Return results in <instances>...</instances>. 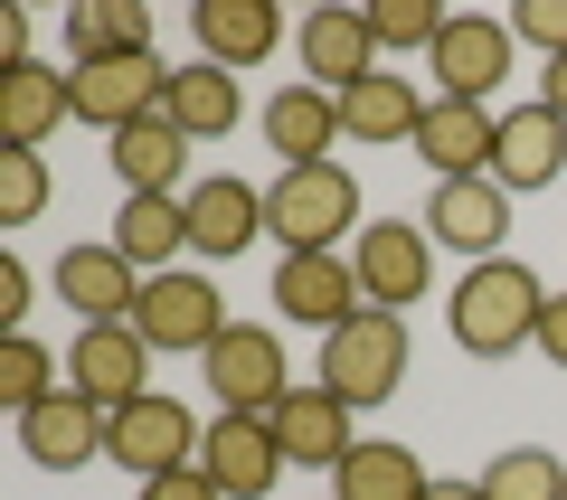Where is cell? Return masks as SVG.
Returning a JSON list of instances; mask_svg holds the SVG:
<instances>
[{"label": "cell", "instance_id": "6da1fadb", "mask_svg": "<svg viewBox=\"0 0 567 500\" xmlns=\"http://www.w3.org/2000/svg\"><path fill=\"white\" fill-rule=\"evenodd\" d=\"M539 312H548V283L529 274L520 256L464 264V274H454V302H445L464 360H511V350H529L539 341Z\"/></svg>", "mask_w": 567, "mask_h": 500}, {"label": "cell", "instance_id": "7a4b0ae2", "mask_svg": "<svg viewBox=\"0 0 567 500\" xmlns=\"http://www.w3.org/2000/svg\"><path fill=\"white\" fill-rule=\"evenodd\" d=\"M360 180H350L341 160H312V170H275L265 180V237L284 256H331V246L360 237Z\"/></svg>", "mask_w": 567, "mask_h": 500}, {"label": "cell", "instance_id": "3957f363", "mask_svg": "<svg viewBox=\"0 0 567 500\" xmlns=\"http://www.w3.org/2000/svg\"><path fill=\"white\" fill-rule=\"evenodd\" d=\"M406 360H416V341H406V312H350L341 331L322 341V368L312 378L331 387V397L360 416V406H388L406 387Z\"/></svg>", "mask_w": 567, "mask_h": 500}, {"label": "cell", "instance_id": "277c9868", "mask_svg": "<svg viewBox=\"0 0 567 500\" xmlns=\"http://www.w3.org/2000/svg\"><path fill=\"white\" fill-rule=\"evenodd\" d=\"M199 378H208V397H218V416H275V406L303 387V378H293V360H284V341L265 331V321H227L218 341H208Z\"/></svg>", "mask_w": 567, "mask_h": 500}, {"label": "cell", "instance_id": "5b68a950", "mask_svg": "<svg viewBox=\"0 0 567 500\" xmlns=\"http://www.w3.org/2000/svg\"><path fill=\"white\" fill-rule=\"evenodd\" d=\"M199 435L208 425L189 416L181 397L152 387V397H133V406L104 416V462H123L133 481H162V472H189V462H199Z\"/></svg>", "mask_w": 567, "mask_h": 500}, {"label": "cell", "instance_id": "8992f818", "mask_svg": "<svg viewBox=\"0 0 567 500\" xmlns=\"http://www.w3.org/2000/svg\"><path fill=\"white\" fill-rule=\"evenodd\" d=\"M133 331L152 360H208V341L227 331V302L208 274H152L133 302Z\"/></svg>", "mask_w": 567, "mask_h": 500}, {"label": "cell", "instance_id": "52a82bcc", "mask_svg": "<svg viewBox=\"0 0 567 500\" xmlns=\"http://www.w3.org/2000/svg\"><path fill=\"white\" fill-rule=\"evenodd\" d=\"M350 274H360L369 312H406V302H425V283H435V237H425V218L360 227V237H350Z\"/></svg>", "mask_w": 567, "mask_h": 500}, {"label": "cell", "instance_id": "ba28073f", "mask_svg": "<svg viewBox=\"0 0 567 500\" xmlns=\"http://www.w3.org/2000/svg\"><path fill=\"white\" fill-rule=\"evenodd\" d=\"M66 76H76V123H95V133L114 142L123 123L162 114V95H171L181 66H171L162 48H142V58H95V66H66Z\"/></svg>", "mask_w": 567, "mask_h": 500}, {"label": "cell", "instance_id": "9c48e42d", "mask_svg": "<svg viewBox=\"0 0 567 500\" xmlns=\"http://www.w3.org/2000/svg\"><path fill=\"white\" fill-rule=\"evenodd\" d=\"M511 20H483V10H454L445 20V39L425 48V76H435V95H454V104H492L502 95V76H511Z\"/></svg>", "mask_w": 567, "mask_h": 500}, {"label": "cell", "instance_id": "30bf717a", "mask_svg": "<svg viewBox=\"0 0 567 500\" xmlns=\"http://www.w3.org/2000/svg\"><path fill=\"white\" fill-rule=\"evenodd\" d=\"M66 387H76L85 406H133V397H152V350H142V331L133 321H85L76 331V350H66Z\"/></svg>", "mask_w": 567, "mask_h": 500}, {"label": "cell", "instance_id": "8fae6325", "mask_svg": "<svg viewBox=\"0 0 567 500\" xmlns=\"http://www.w3.org/2000/svg\"><path fill=\"white\" fill-rule=\"evenodd\" d=\"M265 302H275L284 321L322 331V341L341 331L350 312H369V302H360V274H350V246H331V256H284V264H275V293H265Z\"/></svg>", "mask_w": 567, "mask_h": 500}, {"label": "cell", "instance_id": "7c38bea8", "mask_svg": "<svg viewBox=\"0 0 567 500\" xmlns=\"http://www.w3.org/2000/svg\"><path fill=\"white\" fill-rule=\"evenodd\" d=\"M199 472L218 481V500H265L293 462H284V444H275V425H265V416H218L199 435Z\"/></svg>", "mask_w": 567, "mask_h": 500}, {"label": "cell", "instance_id": "4fadbf2b", "mask_svg": "<svg viewBox=\"0 0 567 500\" xmlns=\"http://www.w3.org/2000/svg\"><path fill=\"white\" fill-rule=\"evenodd\" d=\"M425 237L435 246H454V256H473V264H492L502 256V237H511V189L492 180H435V199H425Z\"/></svg>", "mask_w": 567, "mask_h": 500}, {"label": "cell", "instance_id": "5bb4252c", "mask_svg": "<svg viewBox=\"0 0 567 500\" xmlns=\"http://www.w3.org/2000/svg\"><path fill=\"white\" fill-rule=\"evenodd\" d=\"M265 425H275L284 462H303V472H341V462H350V444H360V435H350V406L331 397L322 378H303L293 397L275 406V416H265Z\"/></svg>", "mask_w": 567, "mask_h": 500}, {"label": "cell", "instance_id": "9a60e30c", "mask_svg": "<svg viewBox=\"0 0 567 500\" xmlns=\"http://www.w3.org/2000/svg\"><path fill=\"white\" fill-rule=\"evenodd\" d=\"M114 180H123V199H189V133L171 114H142V123H123L114 133Z\"/></svg>", "mask_w": 567, "mask_h": 500}, {"label": "cell", "instance_id": "2e32d148", "mask_svg": "<svg viewBox=\"0 0 567 500\" xmlns=\"http://www.w3.org/2000/svg\"><path fill=\"white\" fill-rule=\"evenodd\" d=\"M492 142H502V114H492V104L435 95V104H425V123H416V160L435 170V180H483V170H492Z\"/></svg>", "mask_w": 567, "mask_h": 500}, {"label": "cell", "instance_id": "e0dca14e", "mask_svg": "<svg viewBox=\"0 0 567 500\" xmlns=\"http://www.w3.org/2000/svg\"><path fill=\"white\" fill-rule=\"evenodd\" d=\"M76 114V76L66 66H0V152H39L58 123Z\"/></svg>", "mask_w": 567, "mask_h": 500}, {"label": "cell", "instance_id": "ac0fdd59", "mask_svg": "<svg viewBox=\"0 0 567 500\" xmlns=\"http://www.w3.org/2000/svg\"><path fill=\"white\" fill-rule=\"evenodd\" d=\"M189 29H199V58L227 66V76H246V66H265L284 48V10L275 0H199Z\"/></svg>", "mask_w": 567, "mask_h": 500}, {"label": "cell", "instance_id": "d6986e66", "mask_svg": "<svg viewBox=\"0 0 567 500\" xmlns=\"http://www.w3.org/2000/svg\"><path fill=\"white\" fill-rule=\"evenodd\" d=\"M558 170H567V123L548 114V104H511L502 142H492V180H502L511 199H529V189H548Z\"/></svg>", "mask_w": 567, "mask_h": 500}, {"label": "cell", "instance_id": "ffe728a7", "mask_svg": "<svg viewBox=\"0 0 567 500\" xmlns=\"http://www.w3.org/2000/svg\"><path fill=\"white\" fill-rule=\"evenodd\" d=\"M360 76H379V39H369V10H312L303 20V85L322 95H350Z\"/></svg>", "mask_w": 567, "mask_h": 500}, {"label": "cell", "instance_id": "44dd1931", "mask_svg": "<svg viewBox=\"0 0 567 500\" xmlns=\"http://www.w3.org/2000/svg\"><path fill=\"white\" fill-rule=\"evenodd\" d=\"M256 237H265V189L256 180H199L189 189V256L237 264Z\"/></svg>", "mask_w": 567, "mask_h": 500}, {"label": "cell", "instance_id": "7402d4cb", "mask_svg": "<svg viewBox=\"0 0 567 500\" xmlns=\"http://www.w3.org/2000/svg\"><path fill=\"white\" fill-rule=\"evenodd\" d=\"M20 454L39 472H76V462H104V406H85L76 387H58L48 406L20 416Z\"/></svg>", "mask_w": 567, "mask_h": 500}, {"label": "cell", "instance_id": "603a6c76", "mask_svg": "<svg viewBox=\"0 0 567 500\" xmlns=\"http://www.w3.org/2000/svg\"><path fill=\"white\" fill-rule=\"evenodd\" d=\"M104 246H114L142 283H152V274H181V256H189V199H123Z\"/></svg>", "mask_w": 567, "mask_h": 500}, {"label": "cell", "instance_id": "cb8c5ba5", "mask_svg": "<svg viewBox=\"0 0 567 500\" xmlns=\"http://www.w3.org/2000/svg\"><path fill=\"white\" fill-rule=\"evenodd\" d=\"M58 302L76 321H133L142 274L114 256V246H66V256H58Z\"/></svg>", "mask_w": 567, "mask_h": 500}, {"label": "cell", "instance_id": "d4e9b609", "mask_svg": "<svg viewBox=\"0 0 567 500\" xmlns=\"http://www.w3.org/2000/svg\"><path fill=\"white\" fill-rule=\"evenodd\" d=\"M265 142L284 152V170H312V160H331V142H341V95H322V85H284L275 104H265Z\"/></svg>", "mask_w": 567, "mask_h": 500}, {"label": "cell", "instance_id": "484cf974", "mask_svg": "<svg viewBox=\"0 0 567 500\" xmlns=\"http://www.w3.org/2000/svg\"><path fill=\"white\" fill-rule=\"evenodd\" d=\"M425 104L435 95H416V85L406 76H360L341 95V142H369V152H388V142H416V123H425Z\"/></svg>", "mask_w": 567, "mask_h": 500}, {"label": "cell", "instance_id": "4316f807", "mask_svg": "<svg viewBox=\"0 0 567 500\" xmlns=\"http://www.w3.org/2000/svg\"><path fill=\"white\" fill-rule=\"evenodd\" d=\"M162 114L181 123L189 142H227L246 123V85L227 76V66H208V58H189L181 76H171V95H162Z\"/></svg>", "mask_w": 567, "mask_h": 500}, {"label": "cell", "instance_id": "83f0119b", "mask_svg": "<svg viewBox=\"0 0 567 500\" xmlns=\"http://www.w3.org/2000/svg\"><path fill=\"white\" fill-rule=\"evenodd\" d=\"M435 491V472H425L406 444H350V462L331 472V500H425Z\"/></svg>", "mask_w": 567, "mask_h": 500}, {"label": "cell", "instance_id": "f1b7e54d", "mask_svg": "<svg viewBox=\"0 0 567 500\" xmlns=\"http://www.w3.org/2000/svg\"><path fill=\"white\" fill-rule=\"evenodd\" d=\"M483 500H567V462L548 444H511V454H492Z\"/></svg>", "mask_w": 567, "mask_h": 500}, {"label": "cell", "instance_id": "f546056e", "mask_svg": "<svg viewBox=\"0 0 567 500\" xmlns=\"http://www.w3.org/2000/svg\"><path fill=\"white\" fill-rule=\"evenodd\" d=\"M58 350L48 341H29V331H10V341H0V406H10V416H29V406H48L58 397Z\"/></svg>", "mask_w": 567, "mask_h": 500}, {"label": "cell", "instance_id": "4dcf8cb0", "mask_svg": "<svg viewBox=\"0 0 567 500\" xmlns=\"http://www.w3.org/2000/svg\"><path fill=\"white\" fill-rule=\"evenodd\" d=\"M445 20L454 10H435V0H379V10H369V39H379V58H406V48H435L445 39Z\"/></svg>", "mask_w": 567, "mask_h": 500}, {"label": "cell", "instance_id": "1f68e13d", "mask_svg": "<svg viewBox=\"0 0 567 500\" xmlns=\"http://www.w3.org/2000/svg\"><path fill=\"white\" fill-rule=\"evenodd\" d=\"M48 208V160L39 152H0V227H29Z\"/></svg>", "mask_w": 567, "mask_h": 500}, {"label": "cell", "instance_id": "d6a6232c", "mask_svg": "<svg viewBox=\"0 0 567 500\" xmlns=\"http://www.w3.org/2000/svg\"><path fill=\"white\" fill-rule=\"evenodd\" d=\"M511 39L539 48V58H567V0H520L511 10Z\"/></svg>", "mask_w": 567, "mask_h": 500}, {"label": "cell", "instance_id": "836d02e7", "mask_svg": "<svg viewBox=\"0 0 567 500\" xmlns=\"http://www.w3.org/2000/svg\"><path fill=\"white\" fill-rule=\"evenodd\" d=\"M66 58H76V66L114 58V39H104V0H76V10H66Z\"/></svg>", "mask_w": 567, "mask_h": 500}, {"label": "cell", "instance_id": "e575fe53", "mask_svg": "<svg viewBox=\"0 0 567 500\" xmlns=\"http://www.w3.org/2000/svg\"><path fill=\"white\" fill-rule=\"evenodd\" d=\"M133 500H218V481L189 462V472H162V481H133Z\"/></svg>", "mask_w": 567, "mask_h": 500}, {"label": "cell", "instance_id": "d590c367", "mask_svg": "<svg viewBox=\"0 0 567 500\" xmlns=\"http://www.w3.org/2000/svg\"><path fill=\"white\" fill-rule=\"evenodd\" d=\"M529 350H539L548 368H567V293H548V312H539V341H529Z\"/></svg>", "mask_w": 567, "mask_h": 500}, {"label": "cell", "instance_id": "8d00e7d4", "mask_svg": "<svg viewBox=\"0 0 567 500\" xmlns=\"http://www.w3.org/2000/svg\"><path fill=\"white\" fill-rule=\"evenodd\" d=\"M0 321H10V331L29 321V264L20 256H0Z\"/></svg>", "mask_w": 567, "mask_h": 500}, {"label": "cell", "instance_id": "74e56055", "mask_svg": "<svg viewBox=\"0 0 567 500\" xmlns=\"http://www.w3.org/2000/svg\"><path fill=\"white\" fill-rule=\"evenodd\" d=\"M539 104L567 123V58H548V76H539Z\"/></svg>", "mask_w": 567, "mask_h": 500}, {"label": "cell", "instance_id": "f35d334b", "mask_svg": "<svg viewBox=\"0 0 567 500\" xmlns=\"http://www.w3.org/2000/svg\"><path fill=\"white\" fill-rule=\"evenodd\" d=\"M425 500H483V481H435Z\"/></svg>", "mask_w": 567, "mask_h": 500}]
</instances>
